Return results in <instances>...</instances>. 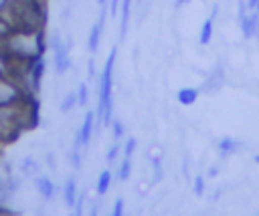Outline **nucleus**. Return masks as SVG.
Returning <instances> with one entry per match:
<instances>
[{"mask_svg": "<svg viewBox=\"0 0 259 216\" xmlns=\"http://www.w3.org/2000/svg\"><path fill=\"white\" fill-rule=\"evenodd\" d=\"M255 12H259V4H257V6H255Z\"/></svg>", "mask_w": 259, "mask_h": 216, "instance_id": "7c9ffc66", "label": "nucleus"}, {"mask_svg": "<svg viewBox=\"0 0 259 216\" xmlns=\"http://www.w3.org/2000/svg\"><path fill=\"white\" fill-rule=\"evenodd\" d=\"M117 8H119V0H111V6H109V12H111V14H115V12H117Z\"/></svg>", "mask_w": 259, "mask_h": 216, "instance_id": "b1692460", "label": "nucleus"}, {"mask_svg": "<svg viewBox=\"0 0 259 216\" xmlns=\"http://www.w3.org/2000/svg\"><path fill=\"white\" fill-rule=\"evenodd\" d=\"M14 97H16V91H14L10 85H6V83H0V105H4V103H10Z\"/></svg>", "mask_w": 259, "mask_h": 216, "instance_id": "4468645a", "label": "nucleus"}, {"mask_svg": "<svg viewBox=\"0 0 259 216\" xmlns=\"http://www.w3.org/2000/svg\"><path fill=\"white\" fill-rule=\"evenodd\" d=\"M121 135H123V125H121V121H113V137L119 139Z\"/></svg>", "mask_w": 259, "mask_h": 216, "instance_id": "412c9836", "label": "nucleus"}, {"mask_svg": "<svg viewBox=\"0 0 259 216\" xmlns=\"http://www.w3.org/2000/svg\"><path fill=\"white\" fill-rule=\"evenodd\" d=\"M130 174H132V164H130V157H125V159L121 161V166H119L117 176H119V180H127Z\"/></svg>", "mask_w": 259, "mask_h": 216, "instance_id": "f3484780", "label": "nucleus"}, {"mask_svg": "<svg viewBox=\"0 0 259 216\" xmlns=\"http://www.w3.org/2000/svg\"><path fill=\"white\" fill-rule=\"evenodd\" d=\"M115 48H111L107 63L103 67L101 73V87H99V119L109 125L111 123V109H113V101H111V79H113V63H115Z\"/></svg>", "mask_w": 259, "mask_h": 216, "instance_id": "f257e3e1", "label": "nucleus"}, {"mask_svg": "<svg viewBox=\"0 0 259 216\" xmlns=\"http://www.w3.org/2000/svg\"><path fill=\"white\" fill-rule=\"evenodd\" d=\"M134 149H136V139H134V137H130V139H127V143H125V147H123V153H125V157H132Z\"/></svg>", "mask_w": 259, "mask_h": 216, "instance_id": "aec40b11", "label": "nucleus"}, {"mask_svg": "<svg viewBox=\"0 0 259 216\" xmlns=\"http://www.w3.org/2000/svg\"><path fill=\"white\" fill-rule=\"evenodd\" d=\"M212 20H214V12H212V16H208V18L202 22V28H200V36H198L200 44H206V42L210 40V36H212Z\"/></svg>", "mask_w": 259, "mask_h": 216, "instance_id": "9b49d317", "label": "nucleus"}, {"mask_svg": "<svg viewBox=\"0 0 259 216\" xmlns=\"http://www.w3.org/2000/svg\"><path fill=\"white\" fill-rule=\"evenodd\" d=\"M53 48H55V71L57 73H67L71 59H69V44L61 40V36H55L53 40Z\"/></svg>", "mask_w": 259, "mask_h": 216, "instance_id": "f03ea898", "label": "nucleus"}, {"mask_svg": "<svg viewBox=\"0 0 259 216\" xmlns=\"http://www.w3.org/2000/svg\"><path fill=\"white\" fill-rule=\"evenodd\" d=\"M6 4V0H0V10H2V6Z\"/></svg>", "mask_w": 259, "mask_h": 216, "instance_id": "c756f323", "label": "nucleus"}, {"mask_svg": "<svg viewBox=\"0 0 259 216\" xmlns=\"http://www.w3.org/2000/svg\"><path fill=\"white\" fill-rule=\"evenodd\" d=\"M63 196H65V204H67L69 208H73V206H75V202H77L75 180H67V184H65V190H63Z\"/></svg>", "mask_w": 259, "mask_h": 216, "instance_id": "1a4fd4ad", "label": "nucleus"}, {"mask_svg": "<svg viewBox=\"0 0 259 216\" xmlns=\"http://www.w3.org/2000/svg\"><path fill=\"white\" fill-rule=\"evenodd\" d=\"M22 172L28 174V176H34V174L38 172V164H36V159H34V157H26V159L22 161Z\"/></svg>", "mask_w": 259, "mask_h": 216, "instance_id": "2eb2a0df", "label": "nucleus"}, {"mask_svg": "<svg viewBox=\"0 0 259 216\" xmlns=\"http://www.w3.org/2000/svg\"><path fill=\"white\" fill-rule=\"evenodd\" d=\"M257 18L259 14L257 12H243L241 14V30H243V36L245 38H251L257 34Z\"/></svg>", "mask_w": 259, "mask_h": 216, "instance_id": "7ed1b4c3", "label": "nucleus"}, {"mask_svg": "<svg viewBox=\"0 0 259 216\" xmlns=\"http://www.w3.org/2000/svg\"><path fill=\"white\" fill-rule=\"evenodd\" d=\"M188 0H176V6H182V4H186Z\"/></svg>", "mask_w": 259, "mask_h": 216, "instance_id": "bb28decb", "label": "nucleus"}, {"mask_svg": "<svg viewBox=\"0 0 259 216\" xmlns=\"http://www.w3.org/2000/svg\"><path fill=\"white\" fill-rule=\"evenodd\" d=\"M36 190L40 192V196L45 198V200H51L53 198V194H55V186H53V182L49 180V178H36Z\"/></svg>", "mask_w": 259, "mask_h": 216, "instance_id": "423d86ee", "label": "nucleus"}, {"mask_svg": "<svg viewBox=\"0 0 259 216\" xmlns=\"http://www.w3.org/2000/svg\"><path fill=\"white\" fill-rule=\"evenodd\" d=\"M123 214V200L119 198V200H115V204H113V216H121Z\"/></svg>", "mask_w": 259, "mask_h": 216, "instance_id": "4be33fe9", "label": "nucleus"}, {"mask_svg": "<svg viewBox=\"0 0 259 216\" xmlns=\"http://www.w3.org/2000/svg\"><path fill=\"white\" fill-rule=\"evenodd\" d=\"M255 159H257V161H259V155H257V157H255Z\"/></svg>", "mask_w": 259, "mask_h": 216, "instance_id": "2f4dec72", "label": "nucleus"}, {"mask_svg": "<svg viewBox=\"0 0 259 216\" xmlns=\"http://www.w3.org/2000/svg\"><path fill=\"white\" fill-rule=\"evenodd\" d=\"M257 4H259V0H247V8H249V10H255Z\"/></svg>", "mask_w": 259, "mask_h": 216, "instance_id": "a878e982", "label": "nucleus"}, {"mask_svg": "<svg viewBox=\"0 0 259 216\" xmlns=\"http://www.w3.org/2000/svg\"><path fill=\"white\" fill-rule=\"evenodd\" d=\"M196 99H198V89L184 87V89L178 91V103L180 105H192Z\"/></svg>", "mask_w": 259, "mask_h": 216, "instance_id": "0eeeda50", "label": "nucleus"}, {"mask_svg": "<svg viewBox=\"0 0 259 216\" xmlns=\"http://www.w3.org/2000/svg\"><path fill=\"white\" fill-rule=\"evenodd\" d=\"M103 22H105V10L101 8V14H99V18H97V22L93 24V28H91V34H89V50L93 52V50H97V46H99V40H101V32H103Z\"/></svg>", "mask_w": 259, "mask_h": 216, "instance_id": "20e7f679", "label": "nucleus"}, {"mask_svg": "<svg viewBox=\"0 0 259 216\" xmlns=\"http://www.w3.org/2000/svg\"><path fill=\"white\" fill-rule=\"evenodd\" d=\"M257 14H259V12H257ZM255 36H257V40H259V18H257V34H255Z\"/></svg>", "mask_w": 259, "mask_h": 216, "instance_id": "cd10ccee", "label": "nucleus"}, {"mask_svg": "<svg viewBox=\"0 0 259 216\" xmlns=\"http://www.w3.org/2000/svg\"><path fill=\"white\" fill-rule=\"evenodd\" d=\"M192 188H194V194H196V196H202V192H204V180H202V176H196V178H194Z\"/></svg>", "mask_w": 259, "mask_h": 216, "instance_id": "a211bd4d", "label": "nucleus"}, {"mask_svg": "<svg viewBox=\"0 0 259 216\" xmlns=\"http://www.w3.org/2000/svg\"><path fill=\"white\" fill-rule=\"evenodd\" d=\"M93 113L89 111L87 115H85V119H83V125H81V131H79V137H81V145L83 147H87L89 145V141H91V131H93Z\"/></svg>", "mask_w": 259, "mask_h": 216, "instance_id": "39448f33", "label": "nucleus"}, {"mask_svg": "<svg viewBox=\"0 0 259 216\" xmlns=\"http://www.w3.org/2000/svg\"><path fill=\"white\" fill-rule=\"evenodd\" d=\"M117 153H119V147H117V145H113V147L109 149V153H107V161H113Z\"/></svg>", "mask_w": 259, "mask_h": 216, "instance_id": "5701e85b", "label": "nucleus"}, {"mask_svg": "<svg viewBox=\"0 0 259 216\" xmlns=\"http://www.w3.org/2000/svg\"><path fill=\"white\" fill-rule=\"evenodd\" d=\"M87 75H89V77L95 75V65H93V61H89V65H87Z\"/></svg>", "mask_w": 259, "mask_h": 216, "instance_id": "393cba45", "label": "nucleus"}, {"mask_svg": "<svg viewBox=\"0 0 259 216\" xmlns=\"http://www.w3.org/2000/svg\"><path fill=\"white\" fill-rule=\"evenodd\" d=\"M237 147H239V143H237L233 137H225V139H221V141H219V151H221V155H223V157H227V155L235 153V151H237Z\"/></svg>", "mask_w": 259, "mask_h": 216, "instance_id": "9d476101", "label": "nucleus"}, {"mask_svg": "<svg viewBox=\"0 0 259 216\" xmlns=\"http://www.w3.org/2000/svg\"><path fill=\"white\" fill-rule=\"evenodd\" d=\"M132 2H134V0H123V2H121V24H119V36H121V38H123V36H125V32H127Z\"/></svg>", "mask_w": 259, "mask_h": 216, "instance_id": "6e6552de", "label": "nucleus"}, {"mask_svg": "<svg viewBox=\"0 0 259 216\" xmlns=\"http://www.w3.org/2000/svg\"><path fill=\"white\" fill-rule=\"evenodd\" d=\"M109 184H111V172L109 170H103L99 174V180H97V194L99 196H105V192L109 190Z\"/></svg>", "mask_w": 259, "mask_h": 216, "instance_id": "f8f14e48", "label": "nucleus"}, {"mask_svg": "<svg viewBox=\"0 0 259 216\" xmlns=\"http://www.w3.org/2000/svg\"><path fill=\"white\" fill-rule=\"evenodd\" d=\"M75 101H77V95H75V93H67L65 99H63V103H61V111H63V113L71 111L73 105H75Z\"/></svg>", "mask_w": 259, "mask_h": 216, "instance_id": "dca6fc26", "label": "nucleus"}, {"mask_svg": "<svg viewBox=\"0 0 259 216\" xmlns=\"http://www.w3.org/2000/svg\"><path fill=\"white\" fill-rule=\"evenodd\" d=\"M97 2H99V6H101V8H105V0H97Z\"/></svg>", "mask_w": 259, "mask_h": 216, "instance_id": "c85d7f7f", "label": "nucleus"}, {"mask_svg": "<svg viewBox=\"0 0 259 216\" xmlns=\"http://www.w3.org/2000/svg\"><path fill=\"white\" fill-rule=\"evenodd\" d=\"M77 103L79 105H87V85H79V93H77Z\"/></svg>", "mask_w": 259, "mask_h": 216, "instance_id": "6ab92c4d", "label": "nucleus"}, {"mask_svg": "<svg viewBox=\"0 0 259 216\" xmlns=\"http://www.w3.org/2000/svg\"><path fill=\"white\" fill-rule=\"evenodd\" d=\"M42 73H45V61L38 59L36 65L32 67V87H34V89L40 87V77H42Z\"/></svg>", "mask_w": 259, "mask_h": 216, "instance_id": "ddd939ff", "label": "nucleus"}]
</instances>
